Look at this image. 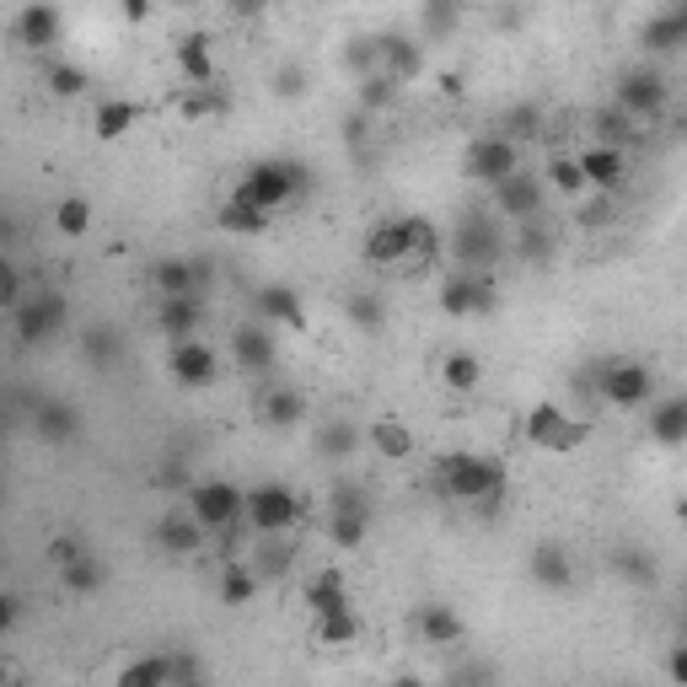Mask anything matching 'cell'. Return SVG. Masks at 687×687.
<instances>
[{
	"label": "cell",
	"instance_id": "cell-34",
	"mask_svg": "<svg viewBox=\"0 0 687 687\" xmlns=\"http://www.w3.org/2000/svg\"><path fill=\"white\" fill-rule=\"evenodd\" d=\"M253 597H258V569L226 565V575H221V602H226V607H247Z\"/></svg>",
	"mask_w": 687,
	"mask_h": 687
},
{
	"label": "cell",
	"instance_id": "cell-39",
	"mask_svg": "<svg viewBox=\"0 0 687 687\" xmlns=\"http://www.w3.org/2000/svg\"><path fill=\"white\" fill-rule=\"evenodd\" d=\"M124 683H129V687L172 683V655H146V661H129V666H124Z\"/></svg>",
	"mask_w": 687,
	"mask_h": 687
},
{
	"label": "cell",
	"instance_id": "cell-33",
	"mask_svg": "<svg viewBox=\"0 0 687 687\" xmlns=\"http://www.w3.org/2000/svg\"><path fill=\"white\" fill-rule=\"evenodd\" d=\"M232 344H237V361H243L247 371H264V365H275V339H269L264 328H243Z\"/></svg>",
	"mask_w": 687,
	"mask_h": 687
},
{
	"label": "cell",
	"instance_id": "cell-45",
	"mask_svg": "<svg viewBox=\"0 0 687 687\" xmlns=\"http://www.w3.org/2000/svg\"><path fill=\"white\" fill-rule=\"evenodd\" d=\"M82 350H86V361L92 365H108L114 355H119V333H114V328H86Z\"/></svg>",
	"mask_w": 687,
	"mask_h": 687
},
{
	"label": "cell",
	"instance_id": "cell-9",
	"mask_svg": "<svg viewBox=\"0 0 687 687\" xmlns=\"http://www.w3.org/2000/svg\"><path fill=\"white\" fill-rule=\"evenodd\" d=\"M167 371H172L178 387H210L215 371H221V361H215V350L200 344V339H172V350H167Z\"/></svg>",
	"mask_w": 687,
	"mask_h": 687
},
{
	"label": "cell",
	"instance_id": "cell-14",
	"mask_svg": "<svg viewBox=\"0 0 687 687\" xmlns=\"http://www.w3.org/2000/svg\"><path fill=\"white\" fill-rule=\"evenodd\" d=\"M146 119V108L140 103H129V97H103L97 103V114H92V135L103 140V146H114V140H124L135 124Z\"/></svg>",
	"mask_w": 687,
	"mask_h": 687
},
{
	"label": "cell",
	"instance_id": "cell-4",
	"mask_svg": "<svg viewBox=\"0 0 687 687\" xmlns=\"http://www.w3.org/2000/svg\"><path fill=\"white\" fill-rule=\"evenodd\" d=\"M301 511H307V500L285 484H258L243 494V522H253L258 532H290L301 522Z\"/></svg>",
	"mask_w": 687,
	"mask_h": 687
},
{
	"label": "cell",
	"instance_id": "cell-2",
	"mask_svg": "<svg viewBox=\"0 0 687 687\" xmlns=\"http://www.w3.org/2000/svg\"><path fill=\"white\" fill-rule=\"evenodd\" d=\"M301 183H307V172H301V162H285V157H275V162H258L243 172V183L232 189V200L253 204V210H280L285 200H296L301 194Z\"/></svg>",
	"mask_w": 687,
	"mask_h": 687
},
{
	"label": "cell",
	"instance_id": "cell-5",
	"mask_svg": "<svg viewBox=\"0 0 687 687\" xmlns=\"http://www.w3.org/2000/svg\"><path fill=\"white\" fill-rule=\"evenodd\" d=\"M597 393L618 408H640V404H650V393H655V376H650L645 361H602Z\"/></svg>",
	"mask_w": 687,
	"mask_h": 687
},
{
	"label": "cell",
	"instance_id": "cell-57",
	"mask_svg": "<svg viewBox=\"0 0 687 687\" xmlns=\"http://www.w3.org/2000/svg\"><path fill=\"white\" fill-rule=\"evenodd\" d=\"M6 677H11V666H6V661H0V683H6Z\"/></svg>",
	"mask_w": 687,
	"mask_h": 687
},
{
	"label": "cell",
	"instance_id": "cell-31",
	"mask_svg": "<svg viewBox=\"0 0 687 687\" xmlns=\"http://www.w3.org/2000/svg\"><path fill=\"white\" fill-rule=\"evenodd\" d=\"M526 569H532V580H537L543 591H565L569 586V559L559 554V548H537Z\"/></svg>",
	"mask_w": 687,
	"mask_h": 687
},
{
	"label": "cell",
	"instance_id": "cell-25",
	"mask_svg": "<svg viewBox=\"0 0 687 687\" xmlns=\"http://www.w3.org/2000/svg\"><path fill=\"white\" fill-rule=\"evenodd\" d=\"M301 602H307V612L318 618V612H333V607L350 602V591H344V575L339 569H323V575H312L307 586H301Z\"/></svg>",
	"mask_w": 687,
	"mask_h": 687
},
{
	"label": "cell",
	"instance_id": "cell-16",
	"mask_svg": "<svg viewBox=\"0 0 687 687\" xmlns=\"http://www.w3.org/2000/svg\"><path fill=\"white\" fill-rule=\"evenodd\" d=\"M172 60H178V76L189 86L215 82V43H210V33H189V39L172 49Z\"/></svg>",
	"mask_w": 687,
	"mask_h": 687
},
{
	"label": "cell",
	"instance_id": "cell-21",
	"mask_svg": "<svg viewBox=\"0 0 687 687\" xmlns=\"http://www.w3.org/2000/svg\"><path fill=\"white\" fill-rule=\"evenodd\" d=\"M365 258L382 264V269H387V264H404L408 258V215L404 221H382V226L365 237Z\"/></svg>",
	"mask_w": 687,
	"mask_h": 687
},
{
	"label": "cell",
	"instance_id": "cell-36",
	"mask_svg": "<svg viewBox=\"0 0 687 687\" xmlns=\"http://www.w3.org/2000/svg\"><path fill=\"white\" fill-rule=\"evenodd\" d=\"M86 226H92V200L71 194V200L54 204V232L60 237H86Z\"/></svg>",
	"mask_w": 687,
	"mask_h": 687
},
{
	"label": "cell",
	"instance_id": "cell-40",
	"mask_svg": "<svg viewBox=\"0 0 687 687\" xmlns=\"http://www.w3.org/2000/svg\"><path fill=\"white\" fill-rule=\"evenodd\" d=\"M210 114H226V92H215V82L189 86V97H183V119H210Z\"/></svg>",
	"mask_w": 687,
	"mask_h": 687
},
{
	"label": "cell",
	"instance_id": "cell-8",
	"mask_svg": "<svg viewBox=\"0 0 687 687\" xmlns=\"http://www.w3.org/2000/svg\"><path fill=\"white\" fill-rule=\"evenodd\" d=\"M11 318H17V339H22V344H43V339H54L60 323H65V296H60V290L22 296V307H17Z\"/></svg>",
	"mask_w": 687,
	"mask_h": 687
},
{
	"label": "cell",
	"instance_id": "cell-27",
	"mask_svg": "<svg viewBox=\"0 0 687 687\" xmlns=\"http://www.w3.org/2000/svg\"><path fill=\"white\" fill-rule=\"evenodd\" d=\"M419 634L430 640V645H462V618L451 612V607H441V602H430L425 612H419Z\"/></svg>",
	"mask_w": 687,
	"mask_h": 687
},
{
	"label": "cell",
	"instance_id": "cell-7",
	"mask_svg": "<svg viewBox=\"0 0 687 687\" xmlns=\"http://www.w3.org/2000/svg\"><path fill=\"white\" fill-rule=\"evenodd\" d=\"M522 167V151H516V140L511 135H484V140H473L468 146V178L473 183H505L511 172Z\"/></svg>",
	"mask_w": 687,
	"mask_h": 687
},
{
	"label": "cell",
	"instance_id": "cell-43",
	"mask_svg": "<svg viewBox=\"0 0 687 687\" xmlns=\"http://www.w3.org/2000/svg\"><path fill=\"white\" fill-rule=\"evenodd\" d=\"M398 97V82L387 76V71H371V76H361V108L365 114H376L382 103H393Z\"/></svg>",
	"mask_w": 687,
	"mask_h": 687
},
{
	"label": "cell",
	"instance_id": "cell-15",
	"mask_svg": "<svg viewBox=\"0 0 687 687\" xmlns=\"http://www.w3.org/2000/svg\"><path fill=\"white\" fill-rule=\"evenodd\" d=\"M489 301H494V290L484 280H473V275H451L441 285V312L446 318H473V312H489Z\"/></svg>",
	"mask_w": 687,
	"mask_h": 687
},
{
	"label": "cell",
	"instance_id": "cell-24",
	"mask_svg": "<svg viewBox=\"0 0 687 687\" xmlns=\"http://www.w3.org/2000/svg\"><path fill=\"white\" fill-rule=\"evenodd\" d=\"M333 543L344 548V554H355L365 543V505L355 500V494H339V505H333Z\"/></svg>",
	"mask_w": 687,
	"mask_h": 687
},
{
	"label": "cell",
	"instance_id": "cell-38",
	"mask_svg": "<svg viewBox=\"0 0 687 687\" xmlns=\"http://www.w3.org/2000/svg\"><path fill=\"white\" fill-rule=\"evenodd\" d=\"M39 436L43 441H71V436H76V408L43 404L39 408Z\"/></svg>",
	"mask_w": 687,
	"mask_h": 687
},
{
	"label": "cell",
	"instance_id": "cell-41",
	"mask_svg": "<svg viewBox=\"0 0 687 687\" xmlns=\"http://www.w3.org/2000/svg\"><path fill=\"white\" fill-rule=\"evenodd\" d=\"M60 575H65V591H76V597H92V591H97V586H103V569L92 565V559H86V554H76V559H71V565L60 569Z\"/></svg>",
	"mask_w": 687,
	"mask_h": 687
},
{
	"label": "cell",
	"instance_id": "cell-30",
	"mask_svg": "<svg viewBox=\"0 0 687 687\" xmlns=\"http://www.w3.org/2000/svg\"><path fill=\"white\" fill-rule=\"evenodd\" d=\"M43 86H49L54 97H65V103H71V97H82L92 82H86L82 65H71V60H49V65H43Z\"/></svg>",
	"mask_w": 687,
	"mask_h": 687
},
{
	"label": "cell",
	"instance_id": "cell-20",
	"mask_svg": "<svg viewBox=\"0 0 687 687\" xmlns=\"http://www.w3.org/2000/svg\"><path fill=\"white\" fill-rule=\"evenodd\" d=\"M312 640H318V645H328V650L355 645V640H361V618L350 612V602L333 607V612H318V618H312Z\"/></svg>",
	"mask_w": 687,
	"mask_h": 687
},
{
	"label": "cell",
	"instance_id": "cell-26",
	"mask_svg": "<svg viewBox=\"0 0 687 687\" xmlns=\"http://www.w3.org/2000/svg\"><path fill=\"white\" fill-rule=\"evenodd\" d=\"M645 430L661 446H683V436H687V404H683V398H666V404H655V408H650V419H645Z\"/></svg>",
	"mask_w": 687,
	"mask_h": 687
},
{
	"label": "cell",
	"instance_id": "cell-12",
	"mask_svg": "<svg viewBox=\"0 0 687 687\" xmlns=\"http://www.w3.org/2000/svg\"><path fill=\"white\" fill-rule=\"evenodd\" d=\"M494 204L505 215H516V221H537L543 215V178H532V172L516 167L505 183H494Z\"/></svg>",
	"mask_w": 687,
	"mask_h": 687
},
{
	"label": "cell",
	"instance_id": "cell-32",
	"mask_svg": "<svg viewBox=\"0 0 687 687\" xmlns=\"http://www.w3.org/2000/svg\"><path fill=\"white\" fill-rule=\"evenodd\" d=\"M441 376H446V387H451V393H473V387L484 382V365H479L473 350H457V355H446Z\"/></svg>",
	"mask_w": 687,
	"mask_h": 687
},
{
	"label": "cell",
	"instance_id": "cell-54",
	"mask_svg": "<svg viewBox=\"0 0 687 687\" xmlns=\"http://www.w3.org/2000/svg\"><path fill=\"white\" fill-rule=\"evenodd\" d=\"M151 6H157V0H119V11L129 17V22H146V17H151Z\"/></svg>",
	"mask_w": 687,
	"mask_h": 687
},
{
	"label": "cell",
	"instance_id": "cell-11",
	"mask_svg": "<svg viewBox=\"0 0 687 687\" xmlns=\"http://www.w3.org/2000/svg\"><path fill=\"white\" fill-rule=\"evenodd\" d=\"M575 162H580L586 189H602V194H612V189H623V183H629V162H623V151H618V146H607V140H597L591 151H580Z\"/></svg>",
	"mask_w": 687,
	"mask_h": 687
},
{
	"label": "cell",
	"instance_id": "cell-17",
	"mask_svg": "<svg viewBox=\"0 0 687 687\" xmlns=\"http://www.w3.org/2000/svg\"><path fill=\"white\" fill-rule=\"evenodd\" d=\"M376 71H387L393 82L404 86L425 71V54H419V43L408 39H376Z\"/></svg>",
	"mask_w": 687,
	"mask_h": 687
},
{
	"label": "cell",
	"instance_id": "cell-28",
	"mask_svg": "<svg viewBox=\"0 0 687 687\" xmlns=\"http://www.w3.org/2000/svg\"><path fill=\"white\" fill-rule=\"evenodd\" d=\"M215 226L232 232V237H258V232H269V215L253 210V204H243V200H226L221 204V215H215Z\"/></svg>",
	"mask_w": 687,
	"mask_h": 687
},
{
	"label": "cell",
	"instance_id": "cell-29",
	"mask_svg": "<svg viewBox=\"0 0 687 687\" xmlns=\"http://www.w3.org/2000/svg\"><path fill=\"white\" fill-rule=\"evenodd\" d=\"M371 446H376L387 462H408V457H414V430H408L404 419H382V425H371Z\"/></svg>",
	"mask_w": 687,
	"mask_h": 687
},
{
	"label": "cell",
	"instance_id": "cell-18",
	"mask_svg": "<svg viewBox=\"0 0 687 687\" xmlns=\"http://www.w3.org/2000/svg\"><path fill=\"white\" fill-rule=\"evenodd\" d=\"M258 318L264 323H280V328H307V312H301V296L290 285H264L258 296Z\"/></svg>",
	"mask_w": 687,
	"mask_h": 687
},
{
	"label": "cell",
	"instance_id": "cell-49",
	"mask_svg": "<svg viewBox=\"0 0 687 687\" xmlns=\"http://www.w3.org/2000/svg\"><path fill=\"white\" fill-rule=\"evenodd\" d=\"M344 60H350V71H355V76H371V71H376V39H355Z\"/></svg>",
	"mask_w": 687,
	"mask_h": 687
},
{
	"label": "cell",
	"instance_id": "cell-50",
	"mask_svg": "<svg viewBox=\"0 0 687 687\" xmlns=\"http://www.w3.org/2000/svg\"><path fill=\"white\" fill-rule=\"evenodd\" d=\"M629 114H623V108H612V114H597V135H602L607 146H618V140H623V135H629Z\"/></svg>",
	"mask_w": 687,
	"mask_h": 687
},
{
	"label": "cell",
	"instance_id": "cell-1",
	"mask_svg": "<svg viewBox=\"0 0 687 687\" xmlns=\"http://www.w3.org/2000/svg\"><path fill=\"white\" fill-rule=\"evenodd\" d=\"M436 473H441L446 494L473 505V511H494L500 494H505V468L494 457H484V451H451V457H441Z\"/></svg>",
	"mask_w": 687,
	"mask_h": 687
},
{
	"label": "cell",
	"instance_id": "cell-13",
	"mask_svg": "<svg viewBox=\"0 0 687 687\" xmlns=\"http://www.w3.org/2000/svg\"><path fill=\"white\" fill-rule=\"evenodd\" d=\"M17 43L22 49H54L60 43V11L49 0H28L17 17Z\"/></svg>",
	"mask_w": 687,
	"mask_h": 687
},
{
	"label": "cell",
	"instance_id": "cell-53",
	"mask_svg": "<svg viewBox=\"0 0 687 687\" xmlns=\"http://www.w3.org/2000/svg\"><path fill=\"white\" fill-rule=\"evenodd\" d=\"M522 135H537V108H516L511 114V140H522Z\"/></svg>",
	"mask_w": 687,
	"mask_h": 687
},
{
	"label": "cell",
	"instance_id": "cell-56",
	"mask_svg": "<svg viewBox=\"0 0 687 687\" xmlns=\"http://www.w3.org/2000/svg\"><path fill=\"white\" fill-rule=\"evenodd\" d=\"M264 6H269V0H237V11H243V17H253V11H264Z\"/></svg>",
	"mask_w": 687,
	"mask_h": 687
},
{
	"label": "cell",
	"instance_id": "cell-58",
	"mask_svg": "<svg viewBox=\"0 0 687 687\" xmlns=\"http://www.w3.org/2000/svg\"><path fill=\"white\" fill-rule=\"evenodd\" d=\"M172 6H194V0H172Z\"/></svg>",
	"mask_w": 687,
	"mask_h": 687
},
{
	"label": "cell",
	"instance_id": "cell-42",
	"mask_svg": "<svg viewBox=\"0 0 687 687\" xmlns=\"http://www.w3.org/2000/svg\"><path fill=\"white\" fill-rule=\"evenodd\" d=\"M408 258H441V232L419 215H408Z\"/></svg>",
	"mask_w": 687,
	"mask_h": 687
},
{
	"label": "cell",
	"instance_id": "cell-35",
	"mask_svg": "<svg viewBox=\"0 0 687 687\" xmlns=\"http://www.w3.org/2000/svg\"><path fill=\"white\" fill-rule=\"evenodd\" d=\"M683 39H687V17H683V11H666V17L645 22V49H655V54L677 49Z\"/></svg>",
	"mask_w": 687,
	"mask_h": 687
},
{
	"label": "cell",
	"instance_id": "cell-19",
	"mask_svg": "<svg viewBox=\"0 0 687 687\" xmlns=\"http://www.w3.org/2000/svg\"><path fill=\"white\" fill-rule=\"evenodd\" d=\"M258 419H264L269 430H290V425L307 419V404H301L296 387H264V398H258Z\"/></svg>",
	"mask_w": 687,
	"mask_h": 687
},
{
	"label": "cell",
	"instance_id": "cell-6",
	"mask_svg": "<svg viewBox=\"0 0 687 687\" xmlns=\"http://www.w3.org/2000/svg\"><path fill=\"white\" fill-rule=\"evenodd\" d=\"M189 516L204 532H221V526L243 522V489L226 484V479H204V484L189 489Z\"/></svg>",
	"mask_w": 687,
	"mask_h": 687
},
{
	"label": "cell",
	"instance_id": "cell-3",
	"mask_svg": "<svg viewBox=\"0 0 687 687\" xmlns=\"http://www.w3.org/2000/svg\"><path fill=\"white\" fill-rule=\"evenodd\" d=\"M522 430H526V441L537 446V451H575V446H586V436H591V425L575 419V414L559 408V404L526 408Z\"/></svg>",
	"mask_w": 687,
	"mask_h": 687
},
{
	"label": "cell",
	"instance_id": "cell-52",
	"mask_svg": "<svg viewBox=\"0 0 687 687\" xmlns=\"http://www.w3.org/2000/svg\"><path fill=\"white\" fill-rule=\"evenodd\" d=\"M17 618H22V602H17L11 591H0V634H11V629H17Z\"/></svg>",
	"mask_w": 687,
	"mask_h": 687
},
{
	"label": "cell",
	"instance_id": "cell-47",
	"mask_svg": "<svg viewBox=\"0 0 687 687\" xmlns=\"http://www.w3.org/2000/svg\"><path fill=\"white\" fill-rule=\"evenodd\" d=\"M355 441H361V436H355L350 425H328L323 436H318V451H323V457H350Z\"/></svg>",
	"mask_w": 687,
	"mask_h": 687
},
{
	"label": "cell",
	"instance_id": "cell-48",
	"mask_svg": "<svg viewBox=\"0 0 687 687\" xmlns=\"http://www.w3.org/2000/svg\"><path fill=\"white\" fill-rule=\"evenodd\" d=\"M0 307H6V312H17V307H22V275H17L6 258H0Z\"/></svg>",
	"mask_w": 687,
	"mask_h": 687
},
{
	"label": "cell",
	"instance_id": "cell-37",
	"mask_svg": "<svg viewBox=\"0 0 687 687\" xmlns=\"http://www.w3.org/2000/svg\"><path fill=\"white\" fill-rule=\"evenodd\" d=\"M194 264H183V258H162L157 264V290L162 296H194Z\"/></svg>",
	"mask_w": 687,
	"mask_h": 687
},
{
	"label": "cell",
	"instance_id": "cell-44",
	"mask_svg": "<svg viewBox=\"0 0 687 687\" xmlns=\"http://www.w3.org/2000/svg\"><path fill=\"white\" fill-rule=\"evenodd\" d=\"M543 172H548V183H554L559 194H580V189H586L580 162H575V157H565V151H559V157H548V167H543Z\"/></svg>",
	"mask_w": 687,
	"mask_h": 687
},
{
	"label": "cell",
	"instance_id": "cell-22",
	"mask_svg": "<svg viewBox=\"0 0 687 687\" xmlns=\"http://www.w3.org/2000/svg\"><path fill=\"white\" fill-rule=\"evenodd\" d=\"M157 548L172 554V559H189V554L204 548V526L194 522V516H167V522L157 526Z\"/></svg>",
	"mask_w": 687,
	"mask_h": 687
},
{
	"label": "cell",
	"instance_id": "cell-23",
	"mask_svg": "<svg viewBox=\"0 0 687 687\" xmlns=\"http://www.w3.org/2000/svg\"><path fill=\"white\" fill-rule=\"evenodd\" d=\"M200 318H204L200 296H162V312H157V323H162L167 339H194Z\"/></svg>",
	"mask_w": 687,
	"mask_h": 687
},
{
	"label": "cell",
	"instance_id": "cell-46",
	"mask_svg": "<svg viewBox=\"0 0 687 687\" xmlns=\"http://www.w3.org/2000/svg\"><path fill=\"white\" fill-rule=\"evenodd\" d=\"M344 312H350V323H355V328H382V323H387V307H382L376 296H350V301H344Z\"/></svg>",
	"mask_w": 687,
	"mask_h": 687
},
{
	"label": "cell",
	"instance_id": "cell-55",
	"mask_svg": "<svg viewBox=\"0 0 687 687\" xmlns=\"http://www.w3.org/2000/svg\"><path fill=\"white\" fill-rule=\"evenodd\" d=\"M301 86H307V76H296V71H285V76H280V92H285V97H296Z\"/></svg>",
	"mask_w": 687,
	"mask_h": 687
},
{
	"label": "cell",
	"instance_id": "cell-10",
	"mask_svg": "<svg viewBox=\"0 0 687 687\" xmlns=\"http://www.w3.org/2000/svg\"><path fill=\"white\" fill-rule=\"evenodd\" d=\"M618 108H623L629 119H655V114L666 108V82H661L655 71H629V76L618 82Z\"/></svg>",
	"mask_w": 687,
	"mask_h": 687
},
{
	"label": "cell",
	"instance_id": "cell-51",
	"mask_svg": "<svg viewBox=\"0 0 687 687\" xmlns=\"http://www.w3.org/2000/svg\"><path fill=\"white\" fill-rule=\"evenodd\" d=\"M76 554H86V548L76 543V537H49V548H43V559H49L54 569H65L71 559H76Z\"/></svg>",
	"mask_w": 687,
	"mask_h": 687
}]
</instances>
